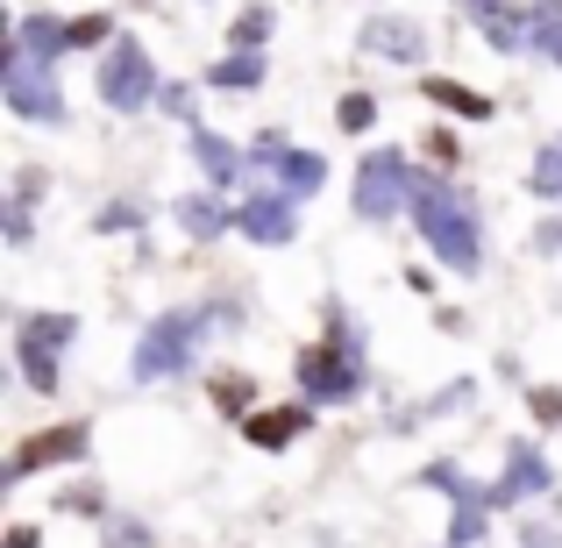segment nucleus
<instances>
[{
    "label": "nucleus",
    "instance_id": "obj_9",
    "mask_svg": "<svg viewBox=\"0 0 562 548\" xmlns=\"http://www.w3.org/2000/svg\"><path fill=\"white\" fill-rule=\"evenodd\" d=\"M71 456H86V427H57V435H36L22 456L8 463V478H22V470H36V463H71Z\"/></svg>",
    "mask_w": 562,
    "mask_h": 548
},
{
    "label": "nucleus",
    "instance_id": "obj_11",
    "mask_svg": "<svg viewBox=\"0 0 562 548\" xmlns=\"http://www.w3.org/2000/svg\"><path fill=\"white\" fill-rule=\"evenodd\" d=\"M363 43H371L378 57H398V65H413V57L427 51V36H420L413 22H398V14H378V22L363 29Z\"/></svg>",
    "mask_w": 562,
    "mask_h": 548
},
{
    "label": "nucleus",
    "instance_id": "obj_20",
    "mask_svg": "<svg viewBox=\"0 0 562 548\" xmlns=\"http://www.w3.org/2000/svg\"><path fill=\"white\" fill-rule=\"evenodd\" d=\"M484 29H492V43H498V51H527V43H535V36H527V22H520V14H492Z\"/></svg>",
    "mask_w": 562,
    "mask_h": 548
},
{
    "label": "nucleus",
    "instance_id": "obj_31",
    "mask_svg": "<svg viewBox=\"0 0 562 548\" xmlns=\"http://www.w3.org/2000/svg\"><path fill=\"white\" fill-rule=\"evenodd\" d=\"M8 548H36V527H14V535H8Z\"/></svg>",
    "mask_w": 562,
    "mask_h": 548
},
{
    "label": "nucleus",
    "instance_id": "obj_25",
    "mask_svg": "<svg viewBox=\"0 0 562 548\" xmlns=\"http://www.w3.org/2000/svg\"><path fill=\"white\" fill-rule=\"evenodd\" d=\"M214 399H221V413H243L249 406V378H214Z\"/></svg>",
    "mask_w": 562,
    "mask_h": 548
},
{
    "label": "nucleus",
    "instance_id": "obj_27",
    "mask_svg": "<svg viewBox=\"0 0 562 548\" xmlns=\"http://www.w3.org/2000/svg\"><path fill=\"white\" fill-rule=\"evenodd\" d=\"M535 421L562 427V392H555V384H541V392H535Z\"/></svg>",
    "mask_w": 562,
    "mask_h": 548
},
{
    "label": "nucleus",
    "instance_id": "obj_16",
    "mask_svg": "<svg viewBox=\"0 0 562 548\" xmlns=\"http://www.w3.org/2000/svg\"><path fill=\"white\" fill-rule=\"evenodd\" d=\"M427 93H435L441 108L470 114V122H484V114H492V100H484V93H470V86H456V79H427Z\"/></svg>",
    "mask_w": 562,
    "mask_h": 548
},
{
    "label": "nucleus",
    "instance_id": "obj_5",
    "mask_svg": "<svg viewBox=\"0 0 562 548\" xmlns=\"http://www.w3.org/2000/svg\"><path fill=\"white\" fill-rule=\"evenodd\" d=\"M65 343H71V314L22 321V370H29L36 392H50V384H57V349H65Z\"/></svg>",
    "mask_w": 562,
    "mask_h": 548
},
{
    "label": "nucleus",
    "instance_id": "obj_18",
    "mask_svg": "<svg viewBox=\"0 0 562 548\" xmlns=\"http://www.w3.org/2000/svg\"><path fill=\"white\" fill-rule=\"evenodd\" d=\"M179 221H186V235H221V228H228V206H214V200H179Z\"/></svg>",
    "mask_w": 562,
    "mask_h": 548
},
{
    "label": "nucleus",
    "instance_id": "obj_23",
    "mask_svg": "<svg viewBox=\"0 0 562 548\" xmlns=\"http://www.w3.org/2000/svg\"><path fill=\"white\" fill-rule=\"evenodd\" d=\"M484 535V506H477V499H463V513H456V527H449V541L456 548H463V541H477Z\"/></svg>",
    "mask_w": 562,
    "mask_h": 548
},
{
    "label": "nucleus",
    "instance_id": "obj_8",
    "mask_svg": "<svg viewBox=\"0 0 562 548\" xmlns=\"http://www.w3.org/2000/svg\"><path fill=\"white\" fill-rule=\"evenodd\" d=\"M235 228H243V235H257V243H292V206H285V192L243 200V206H235Z\"/></svg>",
    "mask_w": 562,
    "mask_h": 548
},
{
    "label": "nucleus",
    "instance_id": "obj_13",
    "mask_svg": "<svg viewBox=\"0 0 562 548\" xmlns=\"http://www.w3.org/2000/svg\"><path fill=\"white\" fill-rule=\"evenodd\" d=\"M65 43H71V29H65V22H50V14H29V22L14 29V51L36 57V65H50V57L65 51Z\"/></svg>",
    "mask_w": 562,
    "mask_h": 548
},
{
    "label": "nucleus",
    "instance_id": "obj_3",
    "mask_svg": "<svg viewBox=\"0 0 562 548\" xmlns=\"http://www.w3.org/2000/svg\"><path fill=\"white\" fill-rule=\"evenodd\" d=\"M200 328H206V314H165L150 335H143V349H136V378H179V370L192 364Z\"/></svg>",
    "mask_w": 562,
    "mask_h": 548
},
{
    "label": "nucleus",
    "instance_id": "obj_24",
    "mask_svg": "<svg viewBox=\"0 0 562 548\" xmlns=\"http://www.w3.org/2000/svg\"><path fill=\"white\" fill-rule=\"evenodd\" d=\"M541 51L562 57V0H541Z\"/></svg>",
    "mask_w": 562,
    "mask_h": 548
},
{
    "label": "nucleus",
    "instance_id": "obj_7",
    "mask_svg": "<svg viewBox=\"0 0 562 548\" xmlns=\"http://www.w3.org/2000/svg\"><path fill=\"white\" fill-rule=\"evenodd\" d=\"M300 384H306V392H314V399H349V392H357V357H349V349H306V357H300Z\"/></svg>",
    "mask_w": 562,
    "mask_h": 548
},
{
    "label": "nucleus",
    "instance_id": "obj_12",
    "mask_svg": "<svg viewBox=\"0 0 562 548\" xmlns=\"http://www.w3.org/2000/svg\"><path fill=\"white\" fill-rule=\"evenodd\" d=\"M271 171H278V186H285L292 200H306V192H321V179H328V165H321L314 150H278V157H271Z\"/></svg>",
    "mask_w": 562,
    "mask_h": 548
},
{
    "label": "nucleus",
    "instance_id": "obj_22",
    "mask_svg": "<svg viewBox=\"0 0 562 548\" xmlns=\"http://www.w3.org/2000/svg\"><path fill=\"white\" fill-rule=\"evenodd\" d=\"M263 36H271V8H249L243 22H235V43H243V51H257Z\"/></svg>",
    "mask_w": 562,
    "mask_h": 548
},
{
    "label": "nucleus",
    "instance_id": "obj_1",
    "mask_svg": "<svg viewBox=\"0 0 562 548\" xmlns=\"http://www.w3.org/2000/svg\"><path fill=\"white\" fill-rule=\"evenodd\" d=\"M413 221H420V235L435 243L441 264H456V271H477V221H470V206L456 200L449 186H435V179L413 186Z\"/></svg>",
    "mask_w": 562,
    "mask_h": 548
},
{
    "label": "nucleus",
    "instance_id": "obj_21",
    "mask_svg": "<svg viewBox=\"0 0 562 548\" xmlns=\"http://www.w3.org/2000/svg\"><path fill=\"white\" fill-rule=\"evenodd\" d=\"M535 192H549V200H562V143H549L535 165Z\"/></svg>",
    "mask_w": 562,
    "mask_h": 548
},
{
    "label": "nucleus",
    "instance_id": "obj_6",
    "mask_svg": "<svg viewBox=\"0 0 562 548\" xmlns=\"http://www.w3.org/2000/svg\"><path fill=\"white\" fill-rule=\"evenodd\" d=\"M398 192H413V171L398 165L392 150H378V157H363V171H357V206L371 221H384L398 206Z\"/></svg>",
    "mask_w": 562,
    "mask_h": 548
},
{
    "label": "nucleus",
    "instance_id": "obj_14",
    "mask_svg": "<svg viewBox=\"0 0 562 548\" xmlns=\"http://www.w3.org/2000/svg\"><path fill=\"white\" fill-rule=\"evenodd\" d=\"M300 427H306L300 406H271V413L249 421V441H257V449H285V441H300Z\"/></svg>",
    "mask_w": 562,
    "mask_h": 548
},
{
    "label": "nucleus",
    "instance_id": "obj_17",
    "mask_svg": "<svg viewBox=\"0 0 562 548\" xmlns=\"http://www.w3.org/2000/svg\"><path fill=\"white\" fill-rule=\"evenodd\" d=\"M192 157H200V165H206V179H221V186L235 179V165H243V157H235L221 136H192Z\"/></svg>",
    "mask_w": 562,
    "mask_h": 548
},
{
    "label": "nucleus",
    "instance_id": "obj_26",
    "mask_svg": "<svg viewBox=\"0 0 562 548\" xmlns=\"http://www.w3.org/2000/svg\"><path fill=\"white\" fill-rule=\"evenodd\" d=\"M371 114H378L371 93H349V100H342V128H371Z\"/></svg>",
    "mask_w": 562,
    "mask_h": 548
},
{
    "label": "nucleus",
    "instance_id": "obj_10",
    "mask_svg": "<svg viewBox=\"0 0 562 548\" xmlns=\"http://www.w3.org/2000/svg\"><path fill=\"white\" fill-rule=\"evenodd\" d=\"M549 456H541V449H513L506 456V484H498V499H506V506H513V499H535V492H549Z\"/></svg>",
    "mask_w": 562,
    "mask_h": 548
},
{
    "label": "nucleus",
    "instance_id": "obj_2",
    "mask_svg": "<svg viewBox=\"0 0 562 548\" xmlns=\"http://www.w3.org/2000/svg\"><path fill=\"white\" fill-rule=\"evenodd\" d=\"M150 93H157V65H150V51H143L136 36H114L108 65H100V100H108L114 114H136Z\"/></svg>",
    "mask_w": 562,
    "mask_h": 548
},
{
    "label": "nucleus",
    "instance_id": "obj_30",
    "mask_svg": "<svg viewBox=\"0 0 562 548\" xmlns=\"http://www.w3.org/2000/svg\"><path fill=\"white\" fill-rule=\"evenodd\" d=\"M535 243H541V249H562V214H555V221H541V235H535Z\"/></svg>",
    "mask_w": 562,
    "mask_h": 548
},
{
    "label": "nucleus",
    "instance_id": "obj_28",
    "mask_svg": "<svg viewBox=\"0 0 562 548\" xmlns=\"http://www.w3.org/2000/svg\"><path fill=\"white\" fill-rule=\"evenodd\" d=\"M108 14H86V22H71V43H100V36H108Z\"/></svg>",
    "mask_w": 562,
    "mask_h": 548
},
{
    "label": "nucleus",
    "instance_id": "obj_15",
    "mask_svg": "<svg viewBox=\"0 0 562 548\" xmlns=\"http://www.w3.org/2000/svg\"><path fill=\"white\" fill-rule=\"evenodd\" d=\"M206 86H221V93H249V86H263V57L257 51H235V57H221L214 65V79Z\"/></svg>",
    "mask_w": 562,
    "mask_h": 548
},
{
    "label": "nucleus",
    "instance_id": "obj_19",
    "mask_svg": "<svg viewBox=\"0 0 562 548\" xmlns=\"http://www.w3.org/2000/svg\"><path fill=\"white\" fill-rule=\"evenodd\" d=\"M427 484H435V492H449L456 506H463V499H477V484H470V478H463L456 463H435V470H427Z\"/></svg>",
    "mask_w": 562,
    "mask_h": 548
},
{
    "label": "nucleus",
    "instance_id": "obj_29",
    "mask_svg": "<svg viewBox=\"0 0 562 548\" xmlns=\"http://www.w3.org/2000/svg\"><path fill=\"white\" fill-rule=\"evenodd\" d=\"M520 541H527V548H562V535H555V527H527Z\"/></svg>",
    "mask_w": 562,
    "mask_h": 548
},
{
    "label": "nucleus",
    "instance_id": "obj_4",
    "mask_svg": "<svg viewBox=\"0 0 562 548\" xmlns=\"http://www.w3.org/2000/svg\"><path fill=\"white\" fill-rule=\"evenodd\" d=\"M0 86H8V108H14V114H36V122H57V114H65L50 71H43L36 57H22L14 43H8V65H0Z\"/></svg>",
    "mask_w": 562,
    "mask_h": 548
}]
</instances>
